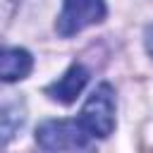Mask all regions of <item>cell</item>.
I'll list each match as a JSON object with an SVG mask.
<instances>
[{
    "instance_id": "cell-5",
    "label": "cell",
    "mask_w": 153,
    "mask_h": 153,
    "mask_svg": "<svg viewBox=\"0 0 153 153\" xmlns=\"http://www.w3.org/2000/svg\"><path fill=\"white\" fill-rule=\"evenodd\" d=\"M33 69V57L24 48H2L0 50V81L12 84L22 81L31 74Z\"/></svg>"
},
{
    "instance_id": "cell-3",
    "label": "cell",
    "mask_w": 153,
    "mask_h": 153,
    "mask_svg": "<svg viewBox=\"0 0 153 153\" xmlns=\"http://www.w3.org/2000/svg\"><path fill=\"white\" fill-rule=\"evenodd\" d=\"M108 14L105 0H65L62 12L57 14L55 31L62 38H69L93 24H100Z\"/></svg>"
},
{
    "instance_id": "cell-7",
    "label": "cell",
    "mask_w": 153,
    "mask_h": 153,
    "mask_svg": "<svg viewBox=\"0 0 153 153\" xmlns=\"http://www.w3.org/2000/svg\"><path fill=\"white\" fill-rule=\"evenodd\" d=\"M143 41H146V50H148V55H153V24L146 29V36H143Z\"/></svg>"
},
{
    "instance_id": "cell-6",
    "label": "cell",
    "mask_w": 153,
    "mask_h": 153,
    "mask_svg": "<svg viewBox=\"0 0 153 153\" xmlns=\"http://www.w3.org/2000/svg\"><path fill=\"white\" fill-rule=\"evenodd\" d=\"M22 122H24V115L17 108V103H10V105L0 108V143L12 139L17 127H22Z\"/></svg>"
},
{
    "instance_id": "cell-4",
    "label": "cell",
    "mask_w": 153,
    "mask_h": 153,
    "mask_svg": "<svg viewBox=\"0 0 153 153\" xmlns=\"http://www.w3.org/2000/svg\"><path fill=\"white\" fill-rule=\"evenodd\" d=\"M86 81H88V69L76 62V65H72L57 81H53L50 86H45V93H48L53 100L69 105V103H74V100L79 98V93L84 91Z\"/></svg>"
},
{
    "instance_id": "cell-2",
    "label": "cell",
    "mask_w": 153,
    "mask_h": 153,
    "mask_svg": "<svg viewBox=\"0 0 153 153\" xmlns=\"http://www.w3.org/2000/svg\"><path fill=\"white\" fill-rule=\"evenodd\" d=\"M79 124L86 129L91 139H105L115 129V91L108 81L93 88L88 100L79 112Z\"/></svg>"
},
{
    "instance_id": "cell-1",
    "label": "cell",
    "mask_w": 153,
    "mask_h": 153,
    "mask_svg": "<svg viewBox=\"0 0 153 153\" xmlns=\"http://www.w3.org/2000/svg\"><path fill=\"white\" fill-rule=\"evenodd\" d=\"M36 143L45 153H81L91 151V136L79 120H45L36 127Z\"/></svg>"
}]
</instances>
